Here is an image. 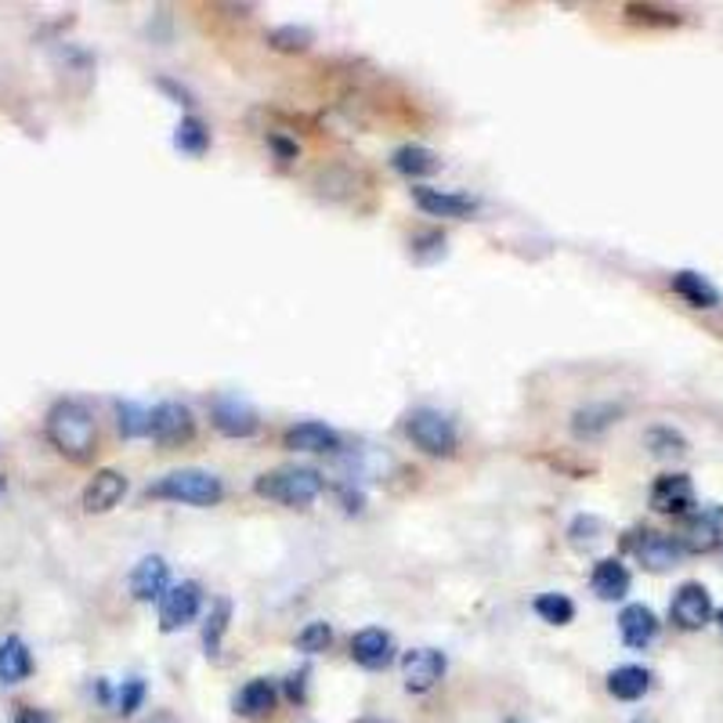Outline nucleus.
Here are the masks:
<instances>
[{"instance_id":"nucleus-1","label":"nucleus","mask_w":723,"mask_h":723,"mask_svg":"<svg viewBox=\"0 0 723 723\" xmlns=\"http://www.w3.org/2000/svg\"><path fill=\"white\" fill-rule=\"evenodd\" d=\"M44 431H48V442L62 452L65 459L73 463H87L95 456L98 445V424L90 405L81 399H59L44 416Z\"/></svg>"},{"instance_id":"nucleus-2","label":"nucleus","mask_w":723,"mask_h":723,"mask_svg":"<svg viewBox=\"0 0 723 723\" xmlns=\"http://www.w3.org/2000/svg\"><path fill=\"white\" fill-rule=\"evenodd\" d=\"M145 500L185 503V506H218L224 500V481L213 470H203V467L167 470L163 478L145 485Z\"/></svg>"},{"instance_id":"nucleus-3","label":"nucleus","mask_w":723,"mask_h":723,"mask_svg":"<svg viewBox=\"0 0 723 723\" xmlns=\"http://www.w3.org/2000/svg\"><path fill=\"white\" fill-rule=\"evenodd\" d=\"M326 478L315 467H275L254 481V492L261 500L282 506H311L322 495Z\"/></svg>"},{"instance_id":"nucleus-4","label":"nucleus","mask_w":723,"mask_h":723,"mask_svg":"<svg viewBox=\"0 0 723 723\" xmlns=\"http://www.w3.org/2000/svg\"><path fill=\"white\" fill-rule=\"evenodd\" d=\"M405 434L409 442L424 452V456H456L459 449V427L449 413L434 409V405H416V409L405 416Z\"/></svg>"},{"instance_id":"nucleus-5","label":"nucleus","mask_w":723,"mask_h":723,"mask_svg":"<svg viewBox=\"0 0 723 723\" xmlns=\"http://www.w3.org/2000/svg\"><path fill=\"white\" fill-rule=\"evenodd\" d=\"M623 547L637 557L648 572H670L684 561V547L676 536L654 532V528H633L623 539Z\"/></svg>"},{"instance_id":"nucleus-6","label":"nucleus","mask_w":723,"mask_h":723,"mask_svg":"<svg viewBox=\"0 0 723 723\" xmlns=\"http://www.w3.org/2000/svg\"><path fill=\"white\" fill-rule=\"evenodd\" d=\"M670 618H673V626L684 629V633L706 629L716 618L713 597H709V590H706L702 583L676 586V593H673V601H670Z\"/></svg>"},{"instance_id":"nucleus-7","label":"nucleus","mask_w":723,"mask_h":723,"mask_svg":"<svg viewBox=\"0 0 723 723\" xmlns=\"http://www.w3.org/2000/svg\"><path fill=\"white\" fill-rule=\"evenodd\" d=\"M203 612V586L196 579L171 583V590L160 597V629L177 633L192 626Z\"/></svg>"},{"instance_id":"nucleus-8","label":"nucleus","mask_w":723,"mask_h":723,"mask_svg":"<svg viewBox=\"0 0 723 723\" xmlns=\"http://www.w3.org/2000/svg\"><path fill=\"white\" fill-rule=\"evenodd\" d=\"M210 424L218 434L240 438L243 442V438H254L261 431V413L246 399H240V394H221V399H213L210 405Z\"/></svg>"},{"instance_id":"nucleus-9","label":"nucleus","mask_w":723,"mask_h":723,"mask_svg":"<svg viewBox=\"0 0 723 723\" xmlns=\"http://www.w3.org/2000/svg\"><path fill=\"white\" fill-rule=\"evenodd\" d=\"M449 670L445 651L438 648H413L402 654V681L409 695H427L442 684V676Z\"/></svg>"},{"instance_id":"nucleus-10","label":"nucleus","mask_w":723,"mask_h":723,"mask_svg":"<svg viewBox=\"0 0 723 723\" xmlns=\"http://www.w3.org/2000/svg\"><path fill=\"white\" fill-rule=\"evenodd\" d=\"M648 503L654 514H670V517H687L695 514V481L687 474H659L648 492Z\"/></svg>"},{"instance_id":"nucleus-11","label":"nucleus","mask_w":723,"mask_h":723,"mask_svg":"<svg viewBox=\"0 0 723 723\" xmlns=\"http://www.w3.org/2000/svg\"><path fill=\"white\" fill-rule=\"evenodd\" d=\"M352 662L355 665H362V670H369V673H383V670H391L394 665V659H399V644H394V637L388 629H380V626H366V629H358L355 637H352Z\"/></svg>"},{"instance_id":"nucleus-12","label":"nucleus","mask_w":723,"mask_h":723,"mask_svg":"<svg viewBox=\"0 0 723 723\" xmlns=\"http://www.w3.org/2000/svg\"><path fill=\"white\" fill-rule=\"evenodd\" d=\"M413 203L420 207L427 218H449V221H463L470 213H478L481 203L467 196V192L456 188H434V185H416L413 188Z\"/></svg>"},{"instance_id":"nucleus-13","label":"nucleus","mask_w":723,"mask_h":723,"mask_svg":"<svg viewBox=\"0 0 723 723\" xmlns=\"http://www.w3.org/2000/svg\"><path fill=\"white\" fill-rule=\"evenodd\" d=\"M681 539L684 553H709L716 550L723 542V506H706V511H695L687 514L684 522V532L676 536Z\"/></svg>"},{"instance_id":"nucleus-14","label":"nucleus","mask_w":723,"mask_h":723,"mask_svg":"<svg viewBox=\"0 0 723 723\" xmlns=\"http://www.w3.org/2000/svg\"><path fill=\"white\" fill-rule=\"evenodd\" d=\"M196 434V420L185 402H160L152 405V442L160 445H185Z\"/></svg>"},{"instance_id":"nucleus-15","label":"nucleus","mask_w":723,"mask_h":723,"mask_svg":"<svg viewBox=\"0 0 723 723\" xmlns=\"http://www.w3.org/2000/svg\"><path fill=\"white\" fill-rule=\"evenodd\" d=\"M282 445L290 452H311V456H326V452H341V431L322 420H301L286 427L282 434Z\"/></svg>"},{"instance_id":"nucleus-16","label":"nucleus","mask_w":723,"mask_h":723,"mask_svg":"<svg viewBox=\"0 0 723 723\" xmlns=\"http://www.w3.org/2000/svg\"><path fill=\"white\" fill-rule=\"evenodd\" d=\"M171 590V564H167L160 553H149L134 564L131 572V597L142 604H160V597Z\"/></svg>"},{"instance_id":"nucleus-17","label":"nucleus","mask_w":723,"mask_h":723,"mask_svg":"<svg viewBox=\"0 0 723 723\" xmlns=\"http://www.w3.org/2000/svg\"><path fill=\"white\" fill-rule=\"evenodd\" d=\"M279 695H282L279 681H271V676H254V681H246L240 691L232 695V713L243 720H261L279 706Z\"/></svg>"},{"instance_id":"nucleus-18","label":"nucleus","mask_w":723,"mask_h":723,"mask_svg":"<svg viewBox=\"0 0 723 723\" xmlns=\"http://www.w3.org/2000/svg\"><path fill=\"white\" fill-rule=\"evenodd\" d=\"M659 629H662L659 615H654L648 604H626L623 612H618V637H623V644L633 651L651 648V644L659 640Z\"/></svg>"},{"instance_id":"nucleus-19","label":"nucleus","mask_w":723,"mask_h":723,"mask_svg":"<svg viewBox=\"0 0 723 723\" xmlns=\"http://www.w3.org/2000/svg\"><path fill=\"white\" fill-rule=\"evenodd\" d=\"M123 495H127V478H123L120 470L106 467V470H98L95 478L87 481L81 503H84L87 514H109L112 506L123 500Z\"/></svg>"},{"instance_id":"nucleus-20","label":"nucleus","mask_w":723,"mask_h":723,"mask_svg":"<svg viewBox=\"0 0 723 723\" xmlns=\"http://www.w3.org/2000/svg\"><path fill=\"white\" fill-rule=\"evenodd\" d=\"M618 416H623V405L586 402L572 413V434L579 438V442H593V438H601L604 431H612L618 424Z\"/></svg>"},{"instance_id":"nucleus-21","label":"nucleus","mask_w":723,"mask_h":723,"mask_svg":"<svg viewBox=\"0 0 723 723\" xmlns=\"http://www.w3.org/2000/svg\"><path fill=\"white\" fill-rule=\"evenodd\" d=\"M33 670H37V662H33L29 644L22 640L19 633H8V637L0 640V684L15 687L22 681H29Z\"/></svg>"},{"instance_id":"nucleus-22","label":"nucleus","mask_w":723,"mask_h":723,"mask_svg":"<svg viewBox=\"0 0 723 723\" xmlns=\"http://www.w3.org/2000/svg\"><path fill=\"white\" fill-rule=\"evenodd\" d=\"M654 684V673L648 670V665H615L612 673H608V695L615 698V702H640L644 695L651 691Z\"/></svg>"},{"instance_id":"nucleus-23","label":"nucleus","mask_w":723,"mask_h":723,"mask_svg":"<svg viewBox=\"0 0 723 723\" xmlns=\"http://www.w3.org/2000/svg\"><path fill=\"white\" fill-rule=\"evenodd\" d=\"M633 586L629 568L618 557H601L590 572V590L601 597V601H623Z\"/></svg>"},{"instance_id":"nucleus-24","label":"nucleus","mask_w":723,"mask_h":723,"mask_svg":"<svg viewBox=\"0 0 723 723\" xmlns=\"http://www.w3.org/2000/svg\"><path fill=\"white\" fill-rule=\"evenodd\" d=\"M670 286L676 297H681L684 304H691V308H698V311L720 308V290L702 275V271H691V268L676 271V275L670 279Z\"/></svg>"},{"instance_id":"nucleus-25","label":"nucleus","mask_w":723,"mask_h":723,"mask_svg":"<svg viewBox=\"0 0 723 723\" xmlns=\"http://www.w3.org/2000/svg\"><path fill=\"white\" fill-rule=\"evenodd\" d=\"M391 167L399 171L402 177L409 181H420V177H431L442 171V156L434 149H427V145H399V149L391 152Z\"/></svg>"},{"instance_id":"nucleus-26","label":"nucleus","mask_w":723,"mask_h":723,"mask_svg":"<svg viewBox=\"0 0 723 723\" xmlns=\"http://www.w3.org/2000/svg\"><path fill=\"white\" fill-rule=\"evenodd\" d=\"M174 149H177L181 156H192V160L207 156V149H210V127H207V120H199L196 112L181 117L177 127H174Z\"/></svg>"},{"instance_id":"nucleus-27","label":"nucleus","mask_w":723,"mask_h":723,"mask_svg":"<svg viewBox=\"0 0 723 723\" xmlns=\"http://www.w3.org/2000/svg\"><path fill=\"white\" fill-rule=\"evenodd\" d=\"M229 623H232V601L229 597H218L207 623H203V651H207V659L213 662L221 659V644H224V633H229Z\"/></svg>"},{"instance_id":"nucleus-28","label":"nucleus","mask_w":723,"mask_h":723,"mask_svg":"<svg viewBox=\"0 0 723 723\" xmlns=\"http://www.w3.org/2000/svg\"><path fill=\"white\" fill-rule=\"evenodd\" d=\"M644 449H648L654 459H681L687 456V438L676 431V427L659 424L644 431Z\"/></svg>"},{"instance_id":"nucleus-29","label":"nucleus","mask_w":723,"mask_h":723,"mask_svg":"<svg viewBox=\"0 0 723 723\" xmlns=\"http://www.w3.org/2000/svg\"><path fill=\"white\" fill-rule=\"evenodd\" d=\"M532 612L547 626H568V623H575V601H572L568 593H557V590L539 593L536 601H532Z\"/></svg>"},{"instance_id":"nucleus-30","label":"nucleus","mask_w":723,"mask_h":723,"mask_svg":"<svg viewBox=\"0 0 723 723\" xmlns=\"http://www.w3.org/2000/svg\"><path fill=\"white\" fill-rule=\"evenodd\" d=\"M117 427L123 438H152V409L142 402H117Z\"/></svg>"},{"instance_id":"nucleus-31","label":"nucleus","mask_w":723,"mask_h":723,"mask_svg":"<svg viewBox=\"0 0 723 723\" xmlns=\"http://www.w3.org/2000/svg\"><path fill=\"white\" fill-rule=\"evenodd\" d=\"M149 698V684L142 676H127V681L117 684V695H112V713L117 716H134Z\"/></svg>"},{"instance_id":"nucleus-32","label":"nucleus","mask_w":723,"mask_h":723,"mask_svg":"<svg viewBox=\"0 0 723 723\" xmlns=\"http://www.w3.org/2000/svg\"><path fill=\"white\" fill-rule=\"evenodd\" d=\"M268 44L275 51H308L315 44V33L308 26H297V22H286V26H275L268 33Z\"/></svg>"},{"instance_id":"nucleus-33","label":"nucleus","mask_w":723,"mask_h":723,"mask_svg":"<svg viewBox=\"0 0 723 723\" xmlns=\"http://www.w3.org/2000/svg\"><path fill=\"white\" fill-rule=\"evenodd\" d=\"M330 644H333V626L322 623V618H315V623H308L297 633L293 648H297L301 654H322V651H330Z\"/></svg>"},{"instance_id":"nucleus-34","label":"nucleus","mask_w":723,"mask_h":723,"mask_svg":"<svg viewBox=\"0 0 723 723\" xmlns=\"http://www.w3.org/2000/svg\"><path fill=\"white\" fill-rule=\"evenodd\" d=\"M601 532H604V522L597 514H575L572 525H568V542L575 550H586V547H593V542L601 539Z\"/></svg>"},{"instance_id":"nucleus-35","label":"nucleus","mask_w":723,"mask_h":723,"mask_svg":"<svg viewBox=\"0 0 723 723\" xmlns=\"http://www.w3.org/2000/svg\"><path fill=\"white\" fill-rule=\"evenodd\" d=\"M308 681H311V670H308V665H301V670L286 673V676H282V681H279L282 698H286L290 706H304V702H308Z\"/></svg>"},{"instance_id":"nucleus-36","label":"nucleus","mask_w":723,"mask_h":723,"mask_svg":"<svg viewBox=\"0 0 723 723\" xmlns=\"http://www.w3.org/2000/svg\"><path fill=\"white\" fill-rule=\"evenodd\" d=\"M413 257L416 261H434V257L445 254V232H420L413 235Z\"/></svg>"},{"instance_id":"nucleus-37","label":"nucleus","mask_w":723,"mask_h":723,"mask_svg":"<svg viewBox=\"0 0 723 723\" xmlns=\"http://www.w3.org/2000/svg\"><path fill=\"white\" fill-rule=\"evenodd\" d=\"M268 149L275 152V160H282V163H293V160H297V156H301L297 142L282 138V134H268Z\"/></svg>"},{"instance_id":"nucleus-38","label":"nucleus","mask_w":723,"mask_h":723,"mask_svg":"<svg viewBox=\"0 0 723 723\" xmlns=\"http://www.w3.org/2000/svg\"><path fill=\"white\" fill-rule=\"evenodd\" d=\"M626 11H629V19H644V15H648V22H665V26H676V22H681V15H676V11H659V8H637V4H629Z\"/></svg>"},{"instance_id":"nucleus-39","label":"nucleus","mask_w":723,"mask_h":723,"mask_svg":"<svg viewBox=\"0 0 723 723\" xmlns=\"http://www.w3.org/2000/svg\"><path fill=\"white\" fill-rule=\"evenodd\" d=\"M160 90H167V95H171L177 106H196V101H192V90L185 87V84H177V81H171V76H160Z\"/></svg>"},{"instance_id":"nucleus-40","label":"nucleus","mask_w":723,"mask_h":723,"mask_svg":"<svg viewBox=\"0 0 723 723\" xmlns=\"http://www.w3.org/2000/svg\"><path fill=\"white\" fill-rule=\"evenodd\" d=\"M11 723H59V720H54V716L48 713V709H37V706H22L19 713H15V720H11Z\"/></svg>"},{"instance_id":"nucleus-41","label":"nucleus","mask_w":723,"mask_h":723,"mask_svg":"<svg viewBox=\"0 0 723 723\" xmlns=\"http://www.w3.org/2000/svg\"><path fill=\"white\" fill-rule=\"evenodd\" d=\"M341 500H344V511H352V514L362 511V492H355L352 485H341Z\"/></svg>"},{"instance_id":"nucleus-42","label":"nucleus","mask_w":723,"mask_h":723,"mask_svg":"<svg viewBox=\"0 0 723 723\" xmlns=\"http://www.w3.org/2000/svg\"><path fill=\"white\" fill-rule=\"evenodd\" d=\"M355 723H391V720H383V716H358Z\"/></svg>"},{"instance_id":"nucleus-43","label":"nucleus","mask_w":723,"mask_h":723,"mask_svg":"<svg viewBox=\"0 0 723 723\" xmlns=\"http://www.w3.org/2000/svg\"><path fill=\"white\" fill-rule=\"evenodd\" d=\"M716 623H720V629H723V608H720V612H716Z\"/></svg>"},{"instance_id":"nucleus-44","label":"nucleus","mask_w":723,"mask_h":723,"mask_svg":"<svg viewBox=\"0 0 723 723\" xmlns=\"http://www.w3.org/2000/svg\"><path fill=\"white\" fill-rule=\"evenodd\" d=\"M503 723H525V720H517V716H511V720H503Z\"/></svg>"}]
</instances>
